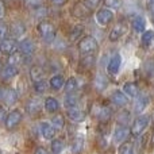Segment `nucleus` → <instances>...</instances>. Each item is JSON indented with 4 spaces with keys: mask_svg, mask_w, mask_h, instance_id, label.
<instances>
[{
    "mask_svg": "<svg viewBox=\"0 0 154 154\" xmlns=\"http://www.w3.org/2000/svg\"><path fill=\"white\" fill-rule=\"evenodd\" d=\"M77 103H79V99L76 97L73 93H68L64 99V106L66 108H73V107H77Z\"/></svg>",
    "mask_w": 154,
    "mask_h": 154,
    "instance_id": "obj_28",
    "label": "nucleus"
},
{
    "mask_svg": "<svg viewBox=\"0 0 154 154\" xmlns=\"http://www.w3.org/2000/svg\"><path fill=\"white\" fill-rule=\"evenodd\" d=\"M99 48V43L95 37L92 35H87L79 42V51L81 54H92Z\"/></svg>",
    "mask_w": 154,
    "mask_h": 154,
    "instance_id": "obj_2",
    "label": "nucleus"
},
{
    "mask_svg": "<svg viewBox=\"0 0 154 154\" xmlns=\"http://www.w3.org/2000/svg\"><path fill=\"white\" fill-rule=\"evenodd\" d=\"M138 92H139V89L135 82H126V84L123 85V93H125L126 96H128V97H137Z\"/></svg>",
    "mask_w": 154,
    "mask_h": 154,
    "instance_id": "obj_20",
    "label": "nucleus"
},
{
    "mask_svg": "<svg viewBox=\"0 0 154 154\" xmlns=\"http://www.w3.org/2000/svg\"><path fill=\"white\" fill-rule=\"evenodd\" d=\"M147 104H149V97H147L146 95L137 96L135 104H134V111H135L137 114H139V112H142L145 108H146Z\"/></svg>",
    "mask_w": 154,
    "mask_h": 154,
    "instance_id": "obj_17",
    "label": "nucleus"
},
{
    "mask_svg": "<svg viewBox=\"0 0 154 154\" xmlns=\"http://www.w3.org/2000/svg\"><path fill=\"white\" fill-rule=\"evenodd\" d=\"M0 154H2V153H0Z\"/></svg>",
    "mask_w": 154,
    "mask_h": 154,
    "instance_id": "obj_51",
    "label": "nucleus"
},
{
    "mask_svg": "<svg viewBox=\"0 0 154 154\" xmlns=\"http://www.w3.org/2000/svg\"><path fill=\"white\" fill-rule=\"evenodd\" d=\"M51 126H53L56 130H62V128H64V126H65L64 116H62L61 114L53 116V119H51Z\"/></svg>",
    "mask_w": 154,
    "mask_h": 154,
    "instance_id": "obj_30",
    "label": "nucleus"
},
{
    "mask_svg": "<svg viewBox=\"0 0 154 154\" xmlns=\"http://www.w3.org/2000/svg\"><path fill=\"white\" fill-rule=\"evenodd\" d=\"M3 100L5 101L7 106H12V104H15L16 101H18V92H16L15 89H12V88H8V89H5V92H4Z\"/></svg>",
    "mask_w": 154,
    "mask_h": 154,
    "instance_id": "obj_21",
    "label": "nucleus"
},
{
    "mask_svg": "<svg viewBox=\"0 0 154 154\" xmlns=\"http://www.w3.org/2000/svg\"><path fill=\"white\" fill-rule=\"evenodd\" d=\"M101 3V0H84V5L85 7H88L89 10H93V8H96L99 4Z\"/></svg>",
    "mask_w": 154,
    "mask_h": 154,
    "instance_id": "obj_41",
    "label": "nucleus"
},
{
    "mask_svg": "<svg viewBox=\"0 0 154 154\" xmlns=\"http://www.w3.org/2000/svg\"><path fill=\"white\" fill-rule=\"evenodd\" d=\"M154 39V31H152V30H147V31H143V34H142V45L143 46H150V43H152V41Z\"/></svg>",
    "mask_w": 154,
    "mask_h": 154,
    "instance_id": "obj_34",
    "label": "nucleus"
},
{
    "mask_svg": "<svg viewBox=\"0 0 154 154\" xmlns=\"http://www.w3.org/2000/svg\"><path fill=\"white\" fill-rule=\"evenodd\" d=\"M53 2V4L58 5V7H62V5H65L68 3V0H51Z\"/></svg>",
    "mask_w": 154,
    "mask_h": 154,
    "instance_id": "obj_45",
    "label": "nucleus"
},
{
    "mask_svg": "<svg viewBox=\"0 0 154 154\" xmlns=\"http://www.w3.org/2000/svg\"><path fill=\"white\" fill-rule=\"evenodd\" d=\"M16 75H18V66L7 64L0 70V80H2V81H8V80L14 79Z\"/></svg>",
    "mask_w": 154,
    "mask_h": 154,
    "instance_id": "obj_11",
    "label": "nucleus"
},
{
    "mask_svg": "<svg viewBox=\"0 0 154 154\" xmlns=\"http://www.w3.org/2000/svg\"><path fill=\"white\" fill-rule=\"evenodd\" d=\"M18 45L14 39H10V38H5V39L0 41V53L5 54V56H10L14 51L16 50Z\"/></svg>",
    "mask_w": 154,
    "mask_h": 154,
    "instance_id": "obj_9",
    "label": "nucleus"
},
{
    "mask_svg": "<svg viewBox=\"0 0 154 154\" xmlns=\"http://www.w3.org/2000/svg\"><path fill=\"white\" fill-rule=\"evenodd\" d=\"M49 85H50V88H53L54 91H60L61 88H64L65 85V79L62 75H56L53 76L50 79V81H49Z\"/></svg>",
    "mask_w": 154,
    "mask_h": 154,
    "instance_id": "obj_23",
    "label": "nucleus"
},
{
    "mask_svg": "<svg viewBox=\"0 0 154 154\" xmlns=\"http://www.w3.org/2000/svg\"><path fill=\"white\" fill-rule=\"evenodd\" d=\"M119 154H134L133 145H131L130 142H125V143L119 147Z\"/></svg>",
    "mask_w": 154,
    "mask_h": 154,
    "instance_id": "obj_38",
    "label": "nucleus"
},
{
    "mask_svg": "<svg viewBox=\"0 0 154 154\" xmlns=\"http://www.w3.org/2000/svg\"><path fill=\"white\" fill-rule=\"evenodd\" d=\"M130 134V130H128L127 126H118L114 131V141L115 142H123Z\"/></svg>",
    "mask_w": 154,
    "mask_h": 154,
    "instance_id": "obj_15",
    "label": "nucleus"
},
{
    "mask_svg": "<svg viewBox=\"0 0 154 154\" xmlns=\"http://www.w3.org/2000/svg\"><path fill=\"white\" fill-rule=\"evenodd\" d=\"M48 87H49V82L46 81L45 79L43 80H39V81H37V82H34V91L37 93H45L46 91H48Z\"/></svg>",
    "mask_w": 154,
    "mask_h": 154,
    "instance_id": "obj_31",
    "label": "nucleus"
},
{
    "mask_svg": "<svg viewBox=\"0 0 154 154\" xmlns=\"http://www.w3.org/2000/svg\"><path fill=\"white\" fill-rule=\"evenodd\" d=\"M153 24H154V16H153Z\"/></svg>",
    "mask_w": 154,
    "mask_h": 154,
    "instance_id": "obj_50",
    "label": "nucleus"
},
{
    "mask_svg": "<svg viewBox=\"0 0 154 154\" xmlns=\"http://www.w3.org/2000/svg\"><path fill=\"white\" fill-rule=\"evenodd\" d=\"M41 100L38 97H31L26 103V111L29 115H37L41 111Z\"/></svg>",
    "mask_w": 154,
    "mask_h": 154,
    "instance_id": "obj_12",
    "label": "nucleus"
},
{
    "mask_svg": "<svg viewBox=\"0 0 154 154\" xmlns=\"http://www.w3.org/2000/svg\"><path fill=\"white\" fill-rule=\"evenodd\" d=\"M131 26H133V30L137 32H143L145 29H146V20L142 16H135L131 22Z\"/></svg>",
    "mask_w": 154,
    "mask_h": 154,
    "instance_id": "obj_24",
    "label": "nucleus"
},
{
    "mask_svg": "<svg viewBox=\"0 0 154 154\" xmlns=\"http://www.w3.org/2000/svg\"><path fill=\"white\" fill-rule=\"evenodd\" d=\"M26 5L32 10H38V8L43 7V0H24Z\"/></svg>",
    "mask_w": 154,
    "mask_h": 154,
    "instance_id": "obj_37",
    "label": "nucleus"
},
{
    "mask_svg": "<svg viewBox=\"0 0 154 154\" xmlns=\"http://www.w3.org/2000/svg\"><path fill=\"white\" fill-rule=\"evenodd\" d=\"M152 142H153V145H154V134H153V138H152Z\"/></svg>",
    "mask_w": 154,
    "mask_h": 154,
    "instance_id": "obj_48",
    "label": "nucleus"
},
{
    "mask_svg": "<svg viewBox=\"0 0 154 154\" xmlns=\"http://www.w3.org/2000/svg\"><path fill=\"white\" fill-rule=\"evenodd\" d=\"M96 22H97L100 26H107L112 22L114 19V12H112L109 8H100V10L96 12Z\"/></svg>",
    "mask_w": 154,
    "mask_h": 154,
    "instance_id": "obj_6",
    "label": "nucleus"
},
{
    "mask_svg": "<svg viewBox=\"0 0 154 154\" xmlns=\"http://www.w3.org/2000/svg\"><path fill=\"white\" fill-rule=\"evenodd\" d=\"M68 118H69L72 122H82L85 118V114L79 108V107H73V108H68Z\"/></svg>",
    "mask_w": 154,
    "mask_h": 154,
    "instance_id": "obj_16",
    "label": "nucleus"
},
{
    "mask_svg": "<svg viewBox=\"0 0 154 154\" xmlns=\"http://www.w3.org/2000/svg\"><path fill=\"white\" fill-rule=\"evenodd\" d=\"M34 154H49V152L45 149V147H38V149L34 152Z\"/></svg>",
    "mask_w": 154,
    "mask_h": 154,
    "instance_id": "obj_46",
    "label": "nucleus"
},
{
    "mask_svg": "<svg viewBox=\"0 0 154 154\" xmlns=\"http://www.w3.org/2000/svg\"><path fill=\"white\" fill-rule=\"evenodd\" d=\"M93 61H95V58H93L92 56H87L85 58H82L81 65L82 66H85V68H91L93 65Z\"/></svg>",
    "mask_w": 154,
    "mask_h": 154,
    "instance_id": "obj_42",
    "label": "nucleus"
},
{
    "mask_svg": "<svg viewBox=\"0 0 154 154\" xmlns=\"http://www.w3.org/2000/svg\"><path fill=\"white\" fill-rule=\"evenodd\" d=\"M89 8L88 7H85L84 5V3H82V4H77L76 7H75V10H73V14H75L76 16H79V18H81V16H87L88 14H89Z\"/></svg>",
    "mask_w": 154,
    "mask_h": 154,
    "instance_id": "obj_33",
    "label": "nucleus"
},
{
    "mask_svg": "<svg viewBox=\"0 0 154 154\" xmlns=\"http://www.w3.org/2000/svg\"><path fill=\"white\" fill-rule=\"evenodd\" d=\"M149 122H150V118L147 116V115H141V116H138L134 120L133 126H131V134H133L134 137H139L145 131V128L147 127Z\"/></svg>",
    "mask_w": 154,
    "mask_h": 154,
    "instance_id": "obj_3",
    "label": "nucleus"
},
{
    "mask_svg": "<svg viewBox=\"0 0 154 154\" xmlns=\"http://www.w3.org/2000/svg\"><path fill=\"white\" fill-rule=\"evenodd\" d=\"M82 147H84V138H82L81 135L75 137L72 141V145H70V153L80 154L82 152Z\"/></svg>",
    "mask_w": 154,
    "mask_h": 154,
    "instance_id": "obj_19",
    "label": "nucleus"
},
{
    "mask_svg": "<svg viewBox=\"0 0 154 154\" xmlns=\"http://www.w3.org/2000/svg\"><path fill=\"white\" fill-rule=\"evenodd\" d=\"M43 106H45L48 112H57L60 109V103L57 101V99H54V97H46Z\"/></svg>",
    "mask_w": 154,
    "mask_h": 154,
    "instance_id": "obj_25",
    "label": "nucleus"
},
{
    "mask_svg": "<svg viewBox=\"0 0 154 154\" xmlns=\"http://www.w3.org/2000/svg\"><path fill=\"white\" fill-rule=\"evenodd\" d=\"M111 100L114 101V104L122 107V106H126V104H127L128 99L122 91H115V92L111 95Z\"/></svg>",
    "mask_w": 154,
    "mask_h": 154,
    "instance_id": "obj_22",
    "label": "nucleus"
},
{
    "mask_svg": "<svg viewBox=\"0 0 154 154\" xmlns=\"http://www.w3.org/2000/svg\"><path fill=\"white\" fill-rule=\"evenodd\" d=\"M10 27H11V29H10L11 35H12V37H15V38L22 37V35L26 32V26H24V23H23V22H20V20L12 22V24H11Z\"/></svg>",
    "mask_w": 154,
    "mask_h": 154,
    "instance_id": "obj_14",
    "label": "nucleus"
},
{
    "mask_svg": "<svg viewBox=\"0 0 154 154\" xmlns=\"http://www.w3.org/2000/svg\"><path fill=\"white\" fill-rule=\"evenodd\" d=\"M143 70L147 76L153 77L154 76V57H150L149 60H146L143 64Z\"/></svg>",
    "mask_w": 154,
    "mask_h": 154,
    "instance_id": "obj_32",
    "label": "nucleus"
},
{
    "mask_svg": "<svg viewBox=\"0 0 154 154\" xmlns=\"http://www.w3.org/2000/svg\"><path fill=\"white\" fill-rule=\"evenodd\" d=\"M39 128H41V134H42V137L45 139H53L54 135H56V128L49 122H41Z\"/></svg>",
    "mask_w": 154,
    "mask_h": 154,
    "instance_id": "obj_13",
    "label": "nucleus"
},
{
    "mask_svg": "<svg viewBox=\"0 0 154 154\" xmlns=\"http://www.w3.org/2000/svg\"><path fill=\"white\" fill-rule=\"evenodd\" d=\"M120 65H122V57H120V54L115 53L107 64V72L109 75H116L120 69Z\"/></svg>",
    "mask_w": 154,
    "mask_h": 154,
    "instance_id": "obj_8",
    "label": "nucleus"
},
{
    "mask_svg": "<svg viewBox=\"0 0 154 154\" xmlns=\"http://www.w3.org/2000/svg\"><path fill=\"white\" fill-rule=\"evenodd\" d=\"M8 32H10L8 24L0 20V41H2V39H5V37L8 35Z\"/></svg>",
    "mask_w": 154,
    "mask_h": 154,
    "instance_id": "obj_40",
    "label": "nucleus"
},
{
    "mask_svg": "<svg viewBox=\"0 0 154 154\" xmlns=\"http://www.w3.org/2000/svg\"><path fill=\"white\" fill-rule=\"evenodd\" d=\"M79 88V84H77V80L75 77H70L65 81V85H64V89L66 93H73L75 91Z\"/></svg>",
    "mask_w": 154,
    "mask_h": 154,
    "instance_id": "obj_27",
    "label": "nucleus"
},
{
    "mask_svg": "<svg viewBox=\"0 0 154 154\" xmlns=\"http://www.w3.org/2000/svg\"><path fill=\"white\" fill-rule=\"evenodd\" d=\"M43 77H45V70H43L42 66H39V65L31 66V69H30V79L32 81L37 82L39 80H43Z\"/></svg>",
    "mask_w": 154,
    "mask_h": 154,
    "instance_id": "obj_18",
    "label": "nucleus"
},
{
    "mask_svg": "<svg viewBox=\"0 0 154 154\" xmlns=\"http://www.w3.org/2000/svg\"><path fill=\"white\" fill-rule=\"evenodd\" d=\"M64 147L65 145L62 139H53L51 141V152H53V154H61Z\"/></svg>",
    "mask_w": 154,
    "mask_h": 154,
    "instance_id": "obj_29",
    "label": "nucleus"
},
{
    "mask_svg": "<svg viewBox=\"0 0 154 154\" xmlns=\"http://www.w3.org/2000/svg\"><path fill=\"white\" fill-rule=\"evenodd\" d=\"M93 85H95V88L97 91H104L107 88V85H108V80H107L106 76L103 75H96L95 77V81H93Z\"/></svg>",
    "mask_w": 154,
    "mask_h": 154,
    "instance_id": "obj_26",
    "label": "nucleus"
},
{
    "mask_svg": "<svg viewBox=\"0 0 154 154\" xmlns=\"http://www.w3.org/2000/svg\"><path fill=\"white\" fill-rule=\"evenodd\" d=\"M18 49L22 54H24V56H31V54L35 51V43L32 42L30 38H24L23 41L19 42Z\"/></svg>",
    "mask_w": 154,
    "mask_h": 154,
    "instance_id": "obj_10",
    "label": "nucleus"
},
{
    "mask_svg": "<svg viewBox=\"0 0 154 154\" xmlns=\"http://www.w3.org/2000/svg\"><path fill=\"white\" fill-rule=\"evenodd\" d=\"M5 16V4L4 0H0V20Z\"/></svg>",
    "mask_w": 154,
    "mask_h": 154,
    "instance_id": "obj_44",
    "label": "nucleus"
},
{
    "mask_svg": "<svg viewBox=\"0 0 154 154\" xmlns=\"http://www.w3.org/2000/svg\"><path fill=\"white\" fill-rule=\"evenodd\" d=\"M130 120V112L128 111H120L116 116V122L119 123L120 126H126Z\"/></svg>",
    "mask_w": 154,
    "mask_h": 154,
    "instance_id": "obj_35",
    "label": "nucleus"
},
{
    "mask_svg": "<svg viewBox=\"0 0 154 154\" xmlns=\"http://www.w3.org/2000/svg\"><path fill=\"white\" fill-rule=\"evenodd\" d=\"M82 31H84V27H82V24H76V26L72 29V31H70V37H72V39L75 41L76 38H79L80 35L82 34Z\"/></svg>",
    "mask_w": 154,
    "mask_h": 154,
    "instance_id": "obj_39",
    "label": "nucleus"
},
{
    "mask_svg": "<svg viewBox=\"0 0 154 154\" xmlns=\"http://www.w3.org/2000/svg\"><path fill=\"white\" fill-rule=\"evenodd\" d=\"M2 68H3V66H2V64H0V70H2Z\"/></svg>",
    "mask_w": 154,
    "mask_h": 154,
    "instance_id": "obj_49",
    "label": "nucleus"
},
{
    "mask_svg": "<svg viewBox=\"0 0 154 154\" xmlns=\"http://www.w3.org/2000/svg\"><path fill=\"white\" fill-rule=\"evenodd\" d=\"M22 56H23V54H22L20 51H14L12 54H10V58H8V64H10V65H14V66H16L18 64H20V62H22Z\"/></svg>",
    "mask_w": 154,
    "mask_h": 154,
    "instance_id": "obj_36",
    "label": "nucleus"
},
{
    "mask_svg": "<svg viewBox=\"0 0 154 154\" xmlns=\"http://www.w3.org/2000/svg\"><path fill=\"white\" fill-rule=\"evenodd\" d=\"M4 92H5V89L3 87H0V100H3V97H4Z\"/></svg>",
    "mask_w": 154,
    "mask_h": 154,
    "instance_id": "obj_47",
    "label": "nucleus"
},
{
    "mask_svg": "<svg viewBox=\"0 0 154 154\" xmlns=\"http://www.w3.org/2000/svg\"><path fill=\"white\" fill-rule=\"evenodd\" d=\"M104 3H106V5H108V7L118 8L120 4V0H104Z\"/></svg>",
    "mask_w": 154,
    "mask_h": 154,
    "instance_id": "obj_43",
    "label": "nucleus"
},
{
    "mask_svg": "<svg viewBox=\"0 0 154 154\" xmlns=\"http://www.w3.org/2000/svg\"><path fill=\"white\" fill-rule=\"evenodd\" d=\"M127 23L126 22H119V23H116L114 27H112V30L109 31V35H108V39L111 41V42H116V41L122 39L123 37H125V34L127 32Z\"/></svg>",
    "mask_w": 154,
    "mask_h": 154,
    "instance_id": "obj_4",
    "label": "nucleus"
},
{
    "mask_svg": "<svg viewBox=\"0 0 154 154\" xmlns=\"http://www.w3.org/2000/svg\"><path fill=\"white\" fill-rule=\"evenodd\" d=\"M93 115L100 122H108L112 116V112L111 108L107 106H95L93 107Z\"/></svg>",
    "mask_w": 154,
    "mask_h": 154,
    "instance_id": "obj_7",
    "label": "nucleus"
},
{
    "mask_svg": "<svg viewBox=\"0 0 154 154\" xmlns=\"http://www.w3.org/2000/svg\"><path fill=\"white\" fill-rule=\"evenodd\" d=\"M22 112L19 111V109H14V111H11L10 114L7 115V118H5L4 120V126L7 130H12V128H15L16 126L19 125V123L22 122Z\"/></svg>",
    "mask_w": 154,
    "mask_h": 154,
    "instance_id": "obj_5",
    "label": "nucleus"
},
{
    "mask_svg": "<svg viewBox=\"0 0 154 154\" xmlns=\"http://www.w3.org/2000/svg\"><path fill=\"white\" fill-rule=\"evenodd\" d=\"M37 31L39 34V37L42 38L43 42L46 43H51L56 39L57 35V30L54 27V24L49 20H42L37 24Z\"/></svg>",
    "mask_w": 154,
    "mask_h": 154,
    "instance_id": "obj_1",
    "label": "nucleus"
}]
</instances>
